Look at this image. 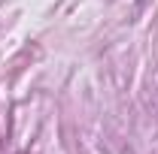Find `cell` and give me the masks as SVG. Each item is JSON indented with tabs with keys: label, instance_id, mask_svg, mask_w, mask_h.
Listing matches in <instances>:
<instances>
[]
</instances>
